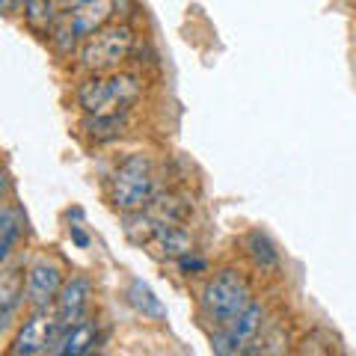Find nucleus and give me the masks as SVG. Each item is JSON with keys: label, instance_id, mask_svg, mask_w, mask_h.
<instances>
[{"label": "nucleus", "instance_id": "f257e3e1", "mask_svg": "<svg viewBox=\"0 0 356 356\" xmlns=\"http://www.w3.org/2000/svg\"><path fill=\"white\" fill-rule=\"evenodd\" d=\"M252 300L255 294H252L250 273L238 264H226V267H217L205 280L202 291H199V312H202L208 324L229 327Z\"/></svg>", "mask_w": 356, "mask_h": 356}, {"label": "nucleus", "instance_id": "0eeeda50", "mask_svg": "<svg viewBox=\"0 0 356 356\" xmlns=\"http://www.w3.org/2000/svg\"><path fill=\"white\" fill-rule=\"evenodd\" d=\"M3 282H0V332L9 336L13 327L18 324V315H24L27 303V273L15 270V267L3 264Z\"/></svg>", "mask_w": 356, "mask_h": 356}, {"label": "nucleus", "instance_id": "4468645a", "mask_svg": "<svg viewBox=\"0 0 356 356\" xmlns=\"http://www.w3.org/2000/svg\"><path fill=\"white\" fill-rule=\"evenodd\" d=\"M125 300H128V306L137 312V315L146 318V321H154V324H163V321H166V306L161 303V297L154 294L143 280H131L128 282Z\"/></svg>", "mask_w": 356, "mask_h": 356}, {"label": "nucleus", "instance_id": "7ed1b4c3", "mask_svg": "<svg viewBox=\"0 0 356 356\" xmlns=\"http://www.w3.org/2000/svg\"><path fill=\"white\" fill-rule=\"evenodd\" d=\"M134 48H137V33L125 21H113L95 36H89L81 48V69L86 74H110L116 72L122 63L131 60Z\"/></svg>", "mask_w": 356, "mask_h": 356}, {"label": "nucleus", "instance_id": "ddd939ff", "mask_svg": "<svg viewBox=\"0 0 356 356\" xmlns=\"http://www.w3.org/2000/svg\"><path fill=\"white\" fill-rule=\"evenodd\" d=\"M27 232V217L15 202L3 205V214H0V261L9 264L13 255L18 250V241H24Z\"/></svg>", "mask_w": 356, "mask_h": 356}, {"label": "nucleus", "instance_id": "423d86ee", "mask_svg": "<svg viewBox=\"0 0 356 356\" xmlns=\"http://www.w3.org/2000/svg\"><path fill=\"white\" fill-rule=\"evenodd\" d=\"M143 250H146L154 261H178L181 255L196 250V241L191 235V229H184V222L161 220L158 229H154V235H152V241Z\"/></svg>", "mask_w": 356, "mask_h": 356}, {"label": "nucleus", "instance_id": "9b49d317", "mask_svg": "<svg viewBox=\"0 0 356 356\" xmlns=\"http://www.w3.org/2000/svg\"><path fill=\"white\" fill-rule=\"evenodd\" d=\"M116 3L119 0H89L83 9H77V13H65L72 21V27L77 33V39L86 42L89 36H95L98 30H104L107 24H113V15H116Z\"/></svg>", "mask_w": 356, "mask_h": 356}, {"label": "nucleus", "instance_id": "6ab92c4d", "mask_svg": "<svg viewBox=\"0 0 356 356\" xmlns=\"http://www.w3.org/2000/svg\"><path fill=\"white\" fill-rule=\"evenodd\" d=\"M57 3H60V13H77V9H83L86 3H89V0H57Z\"/></svg>", "mask_w": 356, "mask_h": 356}, {"label": "nucleus", "instance_id": "9d476101", "mask_svg": "<svg viewBox=\"0 0 356 356\" xmlns=\"http://www.w3.org/2000/svg\"><path fill=\"white\" fill-rule=\"evenodd\" d=\"M98 344H102V327H98L95 318L86 315L83 321H77L74 327H65L54 356H86V353H92Z\"/></svg>", "mask_w": 356, "mask_h": 356}, {"label": "nucleus", "instance_id": "f8f14e48", "mask_svg": "<svg viewBox=\"0 0 356 356\" xmlns=\"http://www.w3.org/2000/svg\"><path fill=\"white\" fill-rule=\"evenodd\" d=\"M149 211H152L154 217L166 220V222H191L196 205H193V196L191 193L172 191V187H170V191H158V193H154Z\"/></svg>", "mask_w": 356, "mask_h": 356}, {"label": "nucleus", "instance_id": "2eb2a0df", "mask_svg": "<svg viewBox=\"0 0 356 356\" xmlns=\"http://www.w3.org/2000/svg\"><path fill=\"white\" fill-rule=\"evenodd\" d=\"M261 327H264V303L261 300H252V303L243 309L226 330L235 336V341L241 344V350H247L250 344L261 336Z\"/></svg>", "mask_w": 356, "mask_h": 356}, {"label": "nucleus", "instance_id": "dca6fc26", "mask_svg": "<svg viewBox=\"0 0 356 356\" xmlns=\"http://www.w3.org/2000/svg\"><path fill=\"white\" fill-rule=\"evenodd\" d=\"M21 15H24V24L33 33L51 36V30L60 18V3L57 0H24V3H21Z\"/></svg>", "mask_w": 356, "mask_h": 356}, {"label": "nucleus", "instance_id": "20e7f679", "mask_svg": "<svg viewBox=\"0 0 356 356\" xmlns=\"http://www.w3.org/2000/svg\"><path fill=\"white\" fill-rule=\"evenodd\" d=\"M27 303L30 312H51L60 297V288L65 285V267L54 255L39 252L36 259L27 264Z\"/></svg>", "mask_w": 356, "mask_h": 356}, {"label": "nucleus", "instance_id": "39448f33", "mask_svg": "<svg viewBox=\"0 0 356 356\" xmlns=\"http://www.w3.org/2000/svg\"><path fill=\"white\" fill-rule=\"evenodd\" d=\"M95 294V285L86 273H72L65 285L60 288V297L54 303V315L63 327H74L77 321H83L89 315V300Z\"/></svg>", "mask_w": 356, "mask_h": 356}, {"label": "nucleus", "instance_id": "1a4fd4ad", "mask_svg": "<svg viewBox=\"0 0 356 356\" xmlns=\"http://www.w3.org/2000/svg\"><path fill=\"white\" fill-rule=\"evenodd\" d=\"M128 128H131L128 113H83L81 119V134L95 146H107V143L122 140Z\"/></svg>", "mask_w": 356, "mask_h": 356}, {"label": "nucleus", "instance_id": "f03ea898", "mask_svg": "<svg viewBox=\"0 0 356 356\" xmlns=\"http://www.w3.org/2000/svg\"><path fill=\"white\" fill-rule=\"evenodd\" d=\"M154 193H158V184H154V170L149 154L143 152H131L125 154L113 175L107 178V199L119 214H128V211H143L152 205Z\"/></svg>", "mask_w": 356, "mask_h": 356}, {"label": "nucleus", "instance_id": "6e6552de", "mask_svg": "<svg viewBox=\"0 0 356 356\" xmlns=\"http://www.w3.org/2000/svg\"><path fill=\"white\" fill-rule=\"evenodd\" d=\"M241 250H243V259L250 261V267L255 273L276 276L282 270V255H280V250H276V243L270 241L267 232L250 229L247 235L241 238Z\"/></svg>", "mask_w": 356, "mask_h": 356}, {"label": "nucleus", "instance_id": "aec40b11", "mask_svg": "<svg viewBox=\"0 0 356 356\" xmlns=\"http://www.w3.org/2000/svg\"><path fill=\"white\" fill-rule=\"evenodd\" d=\"M21 3H24V0H0V6H3L6 15H15L18 9H21Z\"/></svg>", "mask_w": 356, "mask_h": 356}, {"label": "nucleus", "instance_id": "a211bd4d", "mask_svg": "<svg viewBox=\"0 0 356 356\" xmlns=\"http://www.w3.org/2000/svg\"><path fill=\"white\" fill-rule=\"evenodd\" d=\"M69 238H72V243H74L77 250H89V243H92L81 226H69Z\"/></svg>", "mask_w": 356, "mask_h": 356}, {"label": "nucleus", "instance_id": "f3484780", "mask_svg": "<svg viewBox=\"0 0 356 356\" xmlns=\"http://www.w3.org/2000/svg\"><path fill=\"white\" fill-rule=\"evenodd\" d=\"M172 264L178 267V273L187 276V280H193V276H202V273L211 270V261L205 259V255H199L196 250H193V252H187V255H181V259L172 261Z\"/></svg>", "mask_w": 356, "mask_h": 356}]
</instances>
